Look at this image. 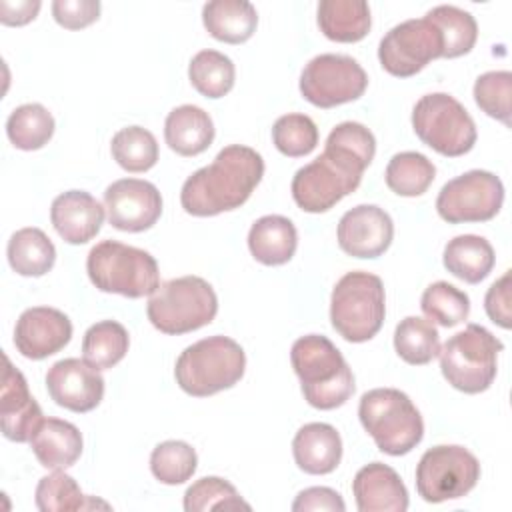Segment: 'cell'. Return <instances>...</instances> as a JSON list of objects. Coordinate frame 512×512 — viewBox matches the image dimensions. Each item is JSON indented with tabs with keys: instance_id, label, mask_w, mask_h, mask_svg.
I'll use <instances>...</instances> for the list:
<instances>
[{
	"instance_id": "6da1fadb",
	"label": "cell",
	"mask_w": 512,
	"mask_h": 512,
	"mask_svg": "<svg viewBox=\"0 0 512 512\" xmlns=\"http://www.w3.org/2000/svg\"><path fill=\"white\" fill-rule=\"evenodd\" d=\"M376 154L374 134L360 122H340L326 138L324 152L296 170L292 198L310 214H320L352 194Z\"/></svg>"
},
{
	"instance_id": "7a4b0ae2",
	"label": "cell",
	"mask_w": 512,
	"mask_h": 512,
	"mask_svg": "<svg viewBox=\"0 0 512 512\" xmlns=\"http://www.w3.org/2000/svg\"><path fill=\"white\" fill-rule=\"evenodd\" d=\"M264 176L262 156L242 144L222 148L216 158L186 178L180 204L192 216H216L240 208Z\"/></svg>"
},
{
	"instance_id": "3957f363",
	"label": "cell",
	"mask_w": 512,
	"mask_h": 512,
	"mask_svg": "<svg viewBox=\"0 0 512 512\" xmlns=\"http://www.w3.org/2000/svg\"><path fill=\"white\" fill-rule=\"evenodd\" d=\"M292 368L304 400L318 410L342 406L354 392V374L342 352L322 334H306L292 344Z\"/></svg>"
},
{
	"instance_id": "277c9868",
	"label": "cell",
	"mask_w": 512,
	"mask_h": 512,
	"mask_svg": "<svg viewBox=\"0 0 512 512\" xmlns=\"http://www.w3.org/2000/svg\"><path fill=\"white\" fill-rule=\"evenodd\" d=\"M246 370L242 346L228 336H208L184 348L174 366L176 384L190 396L206 398L238 384Z\"/></svg>"
},
{
	"instance_id": "5b68a950",
	"label": "cell",
	"mask_w": 512,
	"mask_h": 512,
	"mask_svg": "<svg viewBox=\"0 0 512 512\" xmlns=\"http://www.w3.org/2000/svg\"><path fill=\"white\" fill-rule=\"evenodd\" d=\"M358 418L378 450L388 456L412 452L424 436V420L408 394L398 388H374L362 394Z\"/></svg>"
},
{
	"instance_id": "8992f818",
	"label": "cell",
	"mask_w": 512,
	"mask_h": 512,
	"mask_svg": "<svg viewBox=\"0 0 512 512\" xmlns=\"http://www.w3.org/2000/svg\"><path fill=\"white\" fill-rule=\"evenodd\" d=\"M86 272L100 292L126 298L150 296L160 286L156 258L118 240H102L92 246L86 258Z\"/></svg>"
},
{
	"instance_id": "52a82bcc",
	"label": "cell",
	"mask_w": 512,
	"mask_h": 512,
	"mask_svg": "<svg viewBox=\"0 0 512 512\" xmlns=\"http://www.w3.org/2000/svg\"><path fill=\"white\" fill-rule=\"evenodd\" d=\"M386 316V294L380 276L364 270L344 274L330 296L332 328L348 342L374 338Z\"/></svg>"
},
{
	"instance_id": "ba28073f",
	"label": "cell",
	"mask_w": 512,
	"mask_h": 512,
	"mask_svg": "<svg viewBox=\"0 0 512 512\" xmlns=\"http://www.w3.org/2000/svg\"><path fill=\"white\" fill-rule=\"evenodd\" d=\"M502 350L504 344L490 330L480 324H468L440 348L442 376L464 394H480L492 386Z\"/></svg>"
},
{
	"instance_id": "9c48e42d",
	"label": "cell",
	"mask_w": 512,
	"mask_h": 512,
	"mask_svg": "<svg viewBox=\"0 0 512 512\" xmlns=\"http://www.w3.org/2000/svg\"><path fill=\"white\" fill-rule=\"evenodd\" d=\"M218 296L200 276H180L162 282L146 304L150 324L164 334L194 332L214 320Z\"/></svg>"
},
{
	"instance_id": "30bf717a",
	"label": "cell",
	"mask_w": 512,
	"mask_h": 512,
	"mask_svg": "<svg viewBox=\"0 0 512 512\" xmlns=\"http://www.w3.org/2000/svg\"><path fill=\"white\" fill-rule=\"evenodd\" d=\"M416 136L442 156L468 154L476 144V124L468 110L446 92L422 96L412 108Z\"/></svg>"
},
{
	"instance_id": "8fae6325",
	"label": "cell",
	"mask_w": 512,
	"mask_h": 512,
	"mask_svg": "<svg viewBox=\"0 0 512 512\" xmlns=\"http://www.w3.org/2000/svg\"><path fill=\"white\" fill-rule=\"evenodd\" d=\"M480 480L478 458L458 444L428 448L416 466V490L422 500L440 504L466 496Z\"/></svg>"
},
{
	"instance_id": "7c38bea8",
	"label": "cell",
	"mask_w": 512,
	"mask_h": 512,
	"mask_svg": "<svg viewBox=\"0 0 512 512\" xmlns=\"http://www.w3.org/2000/svg\"><path fill=\"white\" fill-rule=\"evenodd\" d=\"M504 202L502 180L488 170H468L448 180L436 198V212L448 224L492 220Z\"/></svg>"
},
{
	"instance_id": "4fadbf2b",
	"label": "cell",
	"mask_w": 512,
	"mask_h": 512,
	"mask_svg": "<svg viewBox=\"0 0 512 512\" xmlns=\"http://www.w3.org/2000/svg\"><path fill=\"white\" fill-rule=\"evenodd\" d=\"M368 88V74L346 54H318L300 74V94L318 108L358 100Z\"/></svg>"
},
{
	"instance_id": "5bb4252c",
	"label": "cell",
	"mask_w": 512,
	"mask_h": 512,
	"mask_svg": "<svg viewBox=\"0 0 512 512\" xmlns=\"http://www.w3.org/2000/svg\"><path fill=\"white\" fill-rule=\"evenodd\" d=\"M442 34L428 18H410L390 28L378 46L380 66L396 76L410 78L430 60L442 58Z\"/></svg>"
},
{
	"instance_id": "9a60e30c",
	"label": "cell",
	"mask_w": 512,
	"mask_h": 512,
	"mask_svg": "<svg viewBox=\"0 0 512 512\" xmlns=\"http://www.w3.org/2000/svg\"><path fill=\"white\" fill-rule=\"evenodd\" d=\"M108 222L122 232H144L162 216L158 188L140 178H120L104 190Z\"/></svg>"
},
{
	"instance_id": "2e32d148",
	"label": "cell",
	"mask_w": 512,
	"mask_h": 512,
	"mask_svg": "<svg viewBox=\"0 0 512 512\" xmlns=\"http://www.w3.org/2000/svg\"><path fill=\"white\" fill-rule=\"evenodd\" d=\"M50 398L70 412H90L104 398V378L100 370L80 358L54 362L46 372Z\"/></svg>"
},
{
	"instance_id": "e0dca14e",
	"label": "cell",
	"mask_w": 512,
	"mask_h": 512,
	"mask_svg": "<svg viewBox=\"0 0 512 512\" xmlns=\"http://www.w3.org/2000/svg\"><path fill=\"white\" fill-rule=\"evenodd\" d=\"M336 238L348 256L378 258L392 244L394 222L380 206L358 204L340 218Z\"/></svg>"
},
{
	"instance_id": "ac0fdd59",
	"label": "cell",
	"mask_w": 512,
	"mask_h": 512,
	"mask_svg": "<svg viewBox=\"0 0 512 512\" xmlns=\"http://www.w3.org/2000/svg\"><path fill=\"white\" fill-rule=\"evenodd\" d=\"M70 338L72 322L58 308L34 306L16 320L14 346L28 360H44L60 352Z\"/></svg>"
},
{
	"instance_id": "d6986e66",
	"label": "cell",
	"mask_w": 512,
	"mask_h": 512,
	"mask_svg": "<svg viewBox=\"0 0 512 512\" xmlns=\"http://www.w3.org/2000/svg\"><path fill=\"white\" fill-rule=\"evenodd\" d=\"M42 420V408L30 394L24 374L12 366L8 356H4V376L0 390L2 434L12 442H30Z\"/></svg>"
},
{
	"instance_id": "ffe728a7",
	"label": "cell",
	"mask_w": 512,
	"mask_h": 512,
	"mask_svg": "<svg viewBox=\"0 0 512 512\" xmlns=\"http://www.w3.org/2000/svg\"><path fill=\"white\" fill-rule=\"evenodd\" d=\"M50 222L64 242L86 244L104 224V206L84 190H68L54 198Z\"/></svg>"
},
{
	"instance_id": "44dd1931",
	"label": "cell",
	"mask_w": 512,
	"mask_h": 512,
	"mask_svg": "<svg viewBox=\"0 0 512 512\" xmlns=\"http://www.w3.org/2000/svg\"><path fill=\"white\" fill-rule=\"evenodd\" d=\"M352 492L360 512H404L408 510V490L394 468L382 462L362 466L354 480Z\"/></svg>"
},
{
	"instance_id": "7402d4cb",
	"label": "cell",
	"mask_w": 512,
	"mask_h": 512,
	"mask_svg": "<svg viewBox=\"0 0 512 512\" xmlns=\"http://www.w3.org/2000/svg\"><path fill=\"white\" fill-rule=\"evenodd\" d=\"M292 456L306 474H330L342 460V438L326 422L304 424L292 440Z\"/></svg>"
},
{
	"instance_id": "603a6c76",
	"label": "cell",
	"mask_w": 512,
	"mask_h": 512,
	"mask_svg": "<svg viewBox=\"0 0 512 512\" xmlns=\"http://www.w3.org/2000/svg\"><path fill=\"white\" fill-rule=\"evenodd\" d=\"M30 446L38 462L48 470L70 468L82 454L80 430L60 418H44L30 438Z\"/></svg>"
},
{
	"instance_id": "cb8c5ba5",
	"label": "cell",
	"mask_w": 512,
	"mask_h": 512,
	"mask_svg": "<svg viewBox=\"0 0 512 512\" xmlns=\"http://www.w3.org/2000/svg\"><path fill=\"white\" fill-rule=\"evenodd\" d=\"M164 140L168 148L180 156H198L208 150L214 140V122L200 106H176L166 116Z\"/></svg>"
},
{
	"instance_id": "d4e9b609",
	"label": "cell",
	"mask_w": 512,
	"mask_h": 512,
	"mask_svg": "<svg viewBox=\"0 0 512 512\" xmlns=\"http://www.w3.org/2000/svg\"><path fill=\"white\" fill-rule=\"evenodd\" d=\"M298 246V232L290 218L268 214L258 218L248 232V248L256 262L282 266L292 260Z\"/></svg>"
},
{
	"instance_id": "484cf974",
	"label": "cell",
	"mask_w": 512,
	"mask_h": 512,
	"mask_svg": "<svg viewBox=\"0 0 512 512\" xmlns=\"http://www.w3.org/2000/svg\"><path fill=\"white\" fill-rule=\"evenodd\" d=\"M202 22L212 38L242 44L256 32L258 12L246 0H212L202 8Z\"/></svg>"
},
{
	"instance_id": "4316f807",
	"label": "cell",
	"mask_w": 512,
	"mask_h": 512,
	"mask_svg": "<svg viewBox=\"0 0 512 512\" xmlns=\"http://www.w3.org/2000/svg\"><path fill=\"white\" fill-rule=\"evenodd\" d=\"M370 26V6L364 0H322L318 4V28L332 42H360Z\"/></svg>"
},
{
	"instance_id": "83f0119b",
	"label": "cell",
	"mask_w": 512,
	"mask_h": 512,
	"mask_svg": "<svg viewBox=\"0 0 512 512\" xmlns=\"http://www.w3.org/2000/svg\"><path fill=\"white\" fill-rule=\"evenodd\" d=\"M442 262L452 276L468 284H478L492 272L496 256L484 236L460 234L444 246Z\"/></svg>"
},
{
	"instance_id": "f1b7e54d",
	"label": "cell",
	"mask_w": 512,
	"mask_h": 512,
	"mask_svg": "<svg viewBox=\"0 0 512 512\" xmlns=\"http://www.w3.org/2000/svg\"><path fill=\"white\" fill-rule=\"evenodd\" d=\"M6 256L16 274L38 278L52 270L56 262V248L40 228L28 226L10 236Z\"/></svg>"
},
{
	"instance_id": "f546056e",
	"label": "cell",
	"mask_w": 512,
	"mask_h": 512,
	"mask_svg": "<svg viewBox=\"0 0 512 512\" xmlns=\"http://www.w3.org/2000/svg\"><path fill=\"white\" fill-rule=\"evenodd\" d=\"M54 116L38 102L22 104L14 108L6 120V134L18 150H40L54 136Z\"/></svg>"
},
{
	"instance_id": "4dcf8cb0",
	"label": "cell",
	"mask_w": 512,
	"mask_h": 512,
	"mask_svg": "<svg viewBox=\"0 0 512 512\" xmlns=\"http://www.w3.org/2000/svg\"><path fill=\"white\" fill-rule=\"evenodd\" d=\"M128 346V330L116 320H102L86 330L82 356L96 370H110L126 356Z\"/></svg>"
},
{
	"instance_id": "1f68e13d",
	"label": "cell",
	"mask_w": 512,
	"mask_h": 512,
	"mask_svg": "<svg viewBox=\"0 0 512 512\" xmlns=\"http://www.w3.org/2000/svg\"><path fill=\"white\" fill-rule=\"evenodd\" d=\"M424 18L436 24L442 34V58H458L474 48L478 38V24L470 12L458 6L440 4L428 10Z\"/></svg>"
},
{
	"instance_id": "d6a6232c",
	"label": "cell",
	"mask_w": 512,
	"mask_h": 512,
	"mask_svg": "<svg viewBox=\"0 0 512 512\" xmlns=\"http://www.w3.org/2000/svg\"><path fill=\"white\" fill-rule=\"evenodd\" d=\"M384 178L394 194L414 198L430 188L436 178V166L420 152H398L390 158Z\"/></svg>"
},
{
	"instance_id": "836d02e7",
	"label": "cell",
	"mask_w": 512,
	"mask_h": 512,
	"mask_svg": "<svg viewBox=\"0 0 512 512\" xmlns=\"http://www.w3.org/2000/svg\"><path fill=\"white\" fill-rule=\"evenodd\" d=\"M394 350L406 364L424 366L438 356L440 334L430 320L406 316L394 330Z\"/></svg>"
},
{
	"instance_id": "e575fe53",
	"label": "cell",
	"mask_w": 512,
	"mask_h": 512,
	"mask_svg": "<svg viewBox=\"0 0 512 512\" xmlns=\"http://www.w3.org/2000/svg\"><path fill=\"white\" fill-rule=\"evenodd\" d=\"M190 84L206 98H222L234 88V62L218 50H200L188 64Z\"/></svg>"
},
{
	"instance_id": "d590c367",
	"label": "cell",
	"mask_w": 512,
	"mask_h": 512,
	"mask_svg": "<svg viewBox=\"0 0 512 512\" xmlns=\"http://www.w3.org/2000/svg\"><path fill=\"white\" fill-rule=\"evenodd\" d=\"M112 158L126 172H146L158 162V142L142 126H126L112 136Z\"/></svg>"
},
{
	"instance_id": "8d00e7d4",
	"label": "cell",
	"mask_w": 512,
	"mask_h": 512,
	"mask_svg": "<svg viewBox=\"0 0 512 512\" xmlns=\"http://www.w3.org/2000/svg\"><path fill=\"white\" fill-rule=\"evenodd\" d=\"M420 308L426 320H430L432 324L436 322L438 326L452 328L468 318L470 298L454 284L438 280L424 290L420 298Z\"/></svg>"
},
{
	"instance_id": "74e56055",
	"label": "cell",
	"mask_w": 512,
	"mask_h": 512,
	"mask_svg": "<svg viewBox=\"0 0 512 512\" xmlns=\"http://www.w3.org/2000/svg\"><path fill=\"white\" fill-rule=\"evenodd\" d=\"M198 466L196 450L182 440L160 442L150 454V470L162 484L176 486L192 478Z\"/></svg>"
},
{
	"instance_id": "f35d334b",
	"label": "cell",
	"mask_w": 512,
	"mask_h": 512,
	"mask_svg": "<svg viewBox=\"0 0 512 512\" xmlns=\"http://www.w3.org/2000/svg\"><path fill=\"white\" fill-rule=\"evenodd\" d=\"M250 510V504L242 500L238 490L220 476H204L196 480L184 492V510L186 512H204V510Z\"/></svg>"
},
{
	"instance_id": "ab89813d",
	"label": "cell",
	"mask_w": 512,
	"mask_h": 512,
	"mask_svg": "<svg viewBox=\"0 0 512 512\" xmlns=\"http://www.w3.org/2000/svg\"><path fill=\"white\" fill-rule=\"evenodd\" d=\"M36 508L42 512H74L90 508L88 496L82 494L78 482L64 470L40 478L36 486Z\"/></svg>"
},
{
	"instance_id": "60d3db41",
	"label": "cell",
	"mask_w": 512,
	"mask_h": 512,
	"mask_svg": "<svg viewBox=\"0 0 512 512\" xmlns=\"http://www.w3.org/2000/svg\"><path fill=\"white\" fill-rule=\"evenodd\" d=\"M272 142L284 156L300 158L316 148L318 128L306 114H284L272 126Z\"/></svg>"
},
{
	"instance_id": "b9f144b4",
	"label": "cell",
	"mask_w": 512,
	"mask_h": 512,
	"mask_svg": "<svg viewBox=\"0 0 512 512\" xmlns=\"http://www.w3.org/2000/svg\"><path fill=\"white\" fill-rule=\"evenodd\" d=\"M510 96L512 74L508 70L484 72L474 82V100L478 108L506 126H510Z\"/></svg>"
},
{
	"instance_id": "7bdbcfd3",
	"label": "cell",
	"mask_w": 512,
	"mask_h": 512,
	"mask_svg": "<svg viewBox=\"0 0 512 512\" xmlns=\"http://www.w3.org/2000/svg\"><path fill=\"white\" fill-rule=\"evenodd\" d=\"M52 16L62 28L80 30L98 20L100 2L98 0H54Z\"/></svg>"
},
{
	"instance_id": "ee69618b",
	"label": "cell",
	"mask_w": 512,
	"mask_h": 512,
	"mask_svg": "<svg viewBox=\"0 0 512 512\" xmlns=\"http://www.w3.org/2000/svg\"><path fill=\"white\" fill-rule=\"evenodd\" d=\"M512 272L506 270L486 292L484 296V308L488 318L498 324L500 328H510L512 326V286H510Z\"/></svg>"
},
{
	"instance_id": "f6af8a7d",
	"label": "cell",
	"mask_w": 512,
	"mask_h": 512,
	"mask_svg": "<svg viewBox=\"0 0 512 512\" xmlns=\"http://www.w3.org/2000/svg\"><path fill=\"white\" fill-rule=\"evenodd\" d=\"M292 510L294 512H316V510L344 512L346 504L336 490L328 486H312L298 492L296 500L292 502Z\"/></svg>"
},
{
	"instance_id": "bcb514c9",
	"label": "cell",
	"mask_w": 512,
	"mask_h": 512,
	"mask_svg": "<svg viewBox=\"0 0 512 512\" xmlns=\"http://www.w3.org/2000/svg\"><path fill=\"white\" fill-rule=\"evenodd\" d=\"M40 0H0V22L4 26H24L40 12Z\"/></svg>"
}]
</instances>
